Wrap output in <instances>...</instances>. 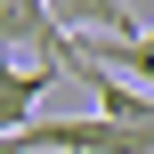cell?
<instances>
[{"mask_svg":"<svg viewBox=\"0 0 154 154\" xmlns=\"http://www.w3.org/2000/svg\"><path fill=\"white\" fill-rule=\"evenodd\" d=\"M32 154H154V130H130V122H106V114H49L24 130Z\"/></svg>","mask_w":154,"mask_h":154,"instance_id":"cell-1","label":"cell"},{"mask_svg":"<svg viewBox=\"0 0 154 154\" xmlns=\"http://www.w3.org/2000/svg\"><path fill=\"white\" fill-rule=\"evenodd\" d=\"M16 49H41V57L57 65V49H65L57 0H0V57L16 65Z\"/></svg>","mask_w":154,"mask_h":154,"instance_id":"cell-2","label":"cell"},{"mask_svg":"<svg viewBox=\"0 0 154 154\" xmlns=\"http://www.w3.org/2000/svg\"><path fill=\"white\" fill-rule=\"evenodd\" d=\"M49 73L57 65H0V138L32 130V106L49 97Z\"/></svg>","mask_w":154,"mask_h":154,"instance_id":"cell-3","label":"cell"},{"mask_svg":"<svg viewBox=\"0 0 154 154\" xmlns=\"http://www.w3.org/2000/svg\"><path fill=\"white\" fill-rule=\"evenodd\" d=\"M97 65L122 73V81H138V89H154V24L138 41H97Z\"/></svg>","mask_w":154,"mask_h":154,"instance_id":"cell-4","label":"cell"},{"mask_svg":"<svg viewBox=\"0 0 154 154\" xmlns=\"http://www.w3.org/2000/svg\"><path fill=\"white\" fill-rule=\"evenodd\" d=\"M0 154H32V146H24V138H0Z\"/></svg>","mask_w":154,"mask_h":154,"instance_id":"cell-5","label":"cell"}]
</instances>
